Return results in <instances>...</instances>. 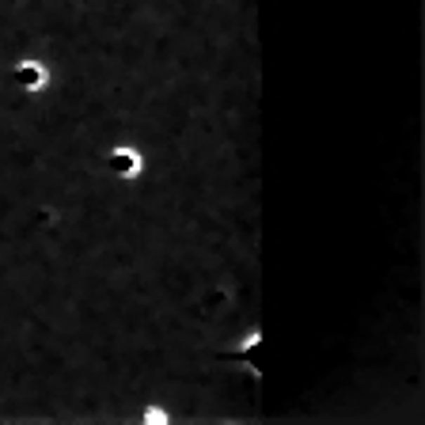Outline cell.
Segmentation results:
<instances>
[{
  "label": "cell",
  "mask_w": 425,
  "mask_h": 425,
  "mask_svg": "<svg viewBox=\"0 0 425 425\" xmlns=\"http://www.w3.org/2000/svg\"><path fill=\"white\" fill-rule=\"evenodd\" d=\"M8 84L20 96H46L58 84V69L46 58H39V53H20V58L8 65Z\"/></svg>",
  "instance_id": "cell-1"
},
{
  "label": "cell",
  "mask_w": 425,
  "mask_h": 425,
  "mask_svg": "<svg viewBox=\"0 0 425 425\" xmlns=\"http://www.w3.org/2000/svg\"><path fill=\"white\" fill-rule=\"evenodd\" d=\"M103 167H107V175L118 178V183H140V178L152 171L148 152L137 140H110V145L103 148Z\"/></svg>",
  "instance_id": "cell-2"
}]
</instances>
